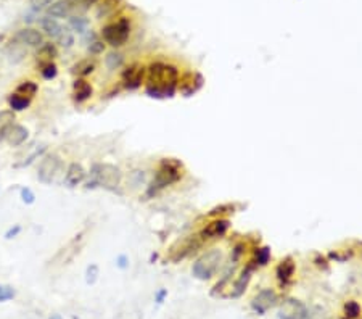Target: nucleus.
I'll list each match as a JSON object with an SVG mask.
<instances>
[{
	"instance_id": "e433bc0d",
	"label": "nucleus",
	"mask_w": 362,
	"mask_h": 319,
	"mask_svg": "<svg viewBox=\"0 0 362 319\" xmlns=\"http://www.w3.org/2000/svg\"><path fill=\"white\" fill-rule=\"evenodd\" d=\"M55 0H31V5L34 10H42V8H49Z\"/></svg>"
},
{
	"instance_id": "4468645a",
	"label": "nucleus",
	"mask_w": 362,
	"mask_h": 319,
	"mask_svg": "<svg viewBox=\"0 0 362 319\" xmlns=\"http://www.w3.org/2000/svg\"><path fill=\"white\" fill-rule=\"evenodd\" d=\"M92 95H93V89L90 86V82L84 78H76L73 82V100L76 103H84Z\"/></svg>"
},
{
	"instance_id": "72a5a7b5",
	"label": "nucleus",
	"mask_w": 362,
	"mask_h": 319,
	"mask_svg": "<svg viewBox=\"0 0 362 319\" xmlns=\"http://www.w3.org/2000/svg\"><path fill=\"white\" fill-rule=\"evenodd\" d=\"M269 258H271L269 248H259L258 251H256V265H259V266L268 265Z\"/></svg>"
},
{
	"instance_id": "dca6fc26",
	"label": "nucleus",
	"mask_w": 362,
	"mask_h": 319,
	"mask_svg": "<svg viewBox=\"0 0 362 319\" xmlns=\"http://www.w3.org/2000/svg\"><path fill=\"white\" fill-rule=\"evenodd\" d=\"M85 176H87V171L84 170L82 165L71 163L64 173V184L68 187H78L79 184L85 181Z\"/></svg>"
},
{
	"instance_id": "bb28decb",
	"label": "nucleus",
	"mask_w": 362,
	"mask_h": 319,
	"mask_svg": "<svg viewBox=\"0 0 362 319\" xmlns=\"http://www.w3.org/2000/svg\"><path fill=\"white\" fill-rule=\"evenodd\" d=\"M39 71H41V76L45 81H52L58 76V67H56L55 61H47L39 65Z\"/></svg>"
},
{
	"instance_id": "393cba45",
	"label": "nucleus",
	"mask_w": 362,
	"mask_h": 319,
	"mask_svg": "<svg viewBox=\"0 0 362 319\" xmlns=\"http://www.w3.org/2000/svg\"><path fill=\"white\" fill-rule=\"evenodd\" d=\"M250 279H251V268H246L243 273H242V276L238 277V280L235 282L234 290H232L231 295H232V297H240V295L245 292V289H246V285H248Z\"/></svg>"
},
{
	"instance_id": "a211bd4d",
	"label": "nucleus",
	"mask_w": 362,
	"mask_h": 319,
	"mask_svg": "<svg viewBox=\"0 0 362 319\" xmlns=\"http://www.w3.org/2000/svg\"><path fill=\"white\" fill-rule=\"evenodd\" d=\"M202 86V78L195 73H187L182 78H179L177 89L184 93V95H192L193 92L198 90V87Z\"/></svg>"
},
{
	"instance_id": "c756f323",
	"label": "nucleus",
	"mask_w": 362,
	"mask_h": 319,
	"mask_svg": "<svg viewBox=\"0 0 362 319\" xmlns=\"http://www.w3.org/2000/svg\"><path fill=\"white\" fill-rule=\"evenodd\" d=\"M345 316L348 317V319H356V317H359L360 316V306H359V303L357 302H348L346 305H345Z\"/></svg>"
},
{
	"instance_id": "a878e982",
	"label": "nucleus",
	"mask_w": 362,
	"mask_h": 319,
	"mask_svg": "<svg viewBox=\"0 0 362 319\" xmlns=\"http://www.w3.org/2000/svg\"><path fill=\"white\" fill-rule=\"evenodd\" d=\"M24 45L21 44H18V42H13L8 45V49H7V57L8 60H10L12 63H18V61H21L24 58Z\"/></svg>"
},
{
	"instance_id": "58836bf2",
	"label": "nucleus",
	"mask_w": 362,
	"mask_h": 319,
	"mask_svg": "<svg viewBox=\"0 0 362 319\" xmlns=\"http://www.w3.org/2000/svg\"><path fill=\"white\" fill-rule=\"evenodd\" d=\"M166 297H168V290H166V289H159L158 292H156V295H155V302H156L158 305H163L164 300H166Z\"/></svg>"
},
{
	"instance_id": "0eeeda50",
	"label": "nucleus",
	"mask_w": 362,
	"mask_h": 319,
	"mask_svg": "<svg viewBox=\"0 0 362 319\" xmlns=\"http://www.w3.org/2000/svg\"><path fill=\"white\" fill-rule=\"evenodd\" d=\"M205 243L203 237L200 236V234H196V236H190L184 240H179L176 245L171 247L169 250V260L171 261H180V260H184L187 258L190 253H193L195 250H198L200 247H202Z\"/></svg>"
},
{
	"instance_id": "f3484780",
	"label": "nucleus",
	"mask_w": 362,
	"mask_h": 319,
	"mask_svg": "<svg viewBox=\"0 0 362 319\" xmlns=\"http://www.w3.org/2000/svg\"><path fill=\"white\" fill-rule=\"evenodd\" d=\"M228 229V221L227 219H214L208 224V226L200 232V236L203 237V240H209V239H217L225 234V231Z\"/></svg>"
},
{
	"instance_id": "cd10ccee",
	"label": "nucleus",
	"mask_w": 362,
	"mask_h": 319,
	"mask_svg": "<svg viewBox=\"0 0 362 319\" xmlns=\"http://www.w3.org/2000/svg\"><path fill=\"white\" fill-rule=\"evenodd\" d=\"M70 24H71V27L76 33H81V34L87 31V27H89V21L85 20V18H82V16H73V18H70Z\"/></svg>"
},
{
	"instance_id": "5701e85b",
	"label": "nucleus",
	"mask_w": 362,
	"mask_h": 319,
	"mask_svg": "<svg viewBox=\"0 0 362 319\" xmlns=\"http://www.w3.org/2000/svg\"><path fill=\"white\" fill-rule=\"evenodd\" d=\"M13 123H15V111L12 110L0 111V142H4L7 131Z\"/></svg>"
},
{
	"instance_id": "ddd939ff",
	"label": "nucleus",
	"mask_w": 362,
	"mask_h": 319,
	"mask_svg": "<svg viewBox=\"0 0 362 319\" xmlns=\"http://www.w3.org/2000/svg\"><path fill=\"white\" fill-rule=\"evenodd\" d=\"M27 137H29V131H27V127L23 126V124L13 123L10 127H8L4 142H7L8 145H12V147H20L26 142Z\"/></svg>"
},
{
	"instance_id": "c85d7f7f",
	"label": "nucleus",
	"mask_w": 362,
	"mask_h": 319,
	"mask_svg": "<svg viewBox=\"0 0 362 319\" xmlns=\"http://www.w3.org/2000/svg\"><path fill=\"white\" fill-rule=\"evenodd\" d=\"M105 61H107V67L110 70H116V68L122 67V61H124V58H122L121 53L111 52V53H108V57H107V60H105Z\"/></svg>"
},
{
	"instance_id": "423d86ee",
	"label": "nucleus",
	"mask_w": 362,
	"mask_h": 319,
	"mask_svg": "<svg viewBox=\"0 0 362 319\" xmlns=\"http://www.w3.org/2000/svg\"><path fill=\"white\" fill-rule=\"evenodd\" d=\"M221 258H222V255H221V251H219V250L208 251L206 255H203L193 265V268H192L193 276L198 277V279H202V280H206L209 277H213L214 273L217 271V268H219Z\"/></svg>"
},
{
	"instance_id": "79ce46f5",
	"label": "nucleus",
	"mask_w": 362,
	"mask_h": 319,
	"mask_svg": "<svg viewBox=\"0 0 362 319\" xmlns=\"http://www.w3.org/2000/svg\"><path fill=\"white\" fill-rule=\"evenodd\" d=\"M49 319H63V317H61L60 314H53V316H50Z\"/></svg>"
},
{
	"instance_id": "b1692460",
	"label": "nucleus",
	"mask_w": 362,
	"mask_h": 319,
	"mask_svg": "<svg viewBox=\"0 0 362 319\" xmlns=\"http://www.w3.org/2000/svg\"><path fill=\"white\" fill-rule=\"evenodd\" d=\"M39 90V86H37V82L31 81V79H26V81H21L20 84L16 86V93H20V95H24V97H29V99H34V95Z\"/></svg>"
},
{
	"instance_id": "1a4fd4ad",
	"label": "nucleus",
	"mask_w": 362,
	"mask_h": 319,
	"mask_svg": "<svg viewBox=\"0 0 362 319\" xmlns=\"http://www.w3.org/2000/svg\"><path fill=\"white\" fill-rule=\"evenodd\" d=\"M145 76H147V67H144V65L140 63H132L122 70L121 82L127 90H136L144 84Z\"/></svg>"
},
{
	"instance_id": "6ab92c4d",
	"label": "nucleus",
	"mask_w": 362,
	"mask_h": 319,
	"mask_svg": "<svg viewBox=\"0 0 362 319\" xmlns=\"http://www.w3.org/2000/svg\"><path fill=\"white\" fill-rule=\"evenodd\" d=\"M7 102H8V107H10L12 111H24L29 108L32 99L20 95V93H16V92H12L10 95L7 97Z\"/></svg>"
},
{
	"instance_id": "39448f33",
	"label": "nucleus",
	"mask_w": 362,
	"mask_h": 319,
	"mask_svg": "<svg viewBox=\"0 0 362 319\" xmlns=\"http://www.w3.org/2000/svg\"><path fill=\"white\" fill-rule=\"evenodd\" d=\"M41 27H42V31H45V34L50 36L52 41H55L58 45L64 47V49L73 47V44H74L73 33L70 31V27L60 24L58 20H55V18H50V16L42 18Z\"/></svg>"
},
{
	"instance_id": "7ed1b4c3",
	"label": "nucleus",
	"mask_w": 362,
	"mask_h": 319,
	"mask_svg": "<svg viewBox=\"0 0 362 319\" xmlns=\"http://www.w3.org/2000/svg\"><path fill=\"white\" fill-rule=\"evenodd\" d=\"M122 173L119 168L108 165V163H97L92 166L90 170V181L87 182L85 187H103V189L108 190H116L118 185L121 184Z\"/></svg>"
},
{
	"instance_id": "c9c22d12",
	"label": "nucleus",
	"mask_w": 362,
	"mask_h": 319,
	"mask_svg": "<svg viewBox=\"0 0 362 319\" xmlns=\"http://www.w3.org/2000/svg\"><path fill=\"white\" fill-rule=\"evenodd\" d=\"M103 49H105L103 41H93V42H90V45L87 47V50H89L92 55H98V53H102Z\"/></svg>"
},
{
	"instance_id": "2eb2a0df",
	"label": "nucleus",
	"mask_w": 362,
	"mask_h": 319,
	"mask_svg": "<svg viewBox=\"0 0 362 319\" xmlns=\"http://www.w3.org/2000/svg\"><path fill=\"white\" fill-rule=\"evenodd\" d=\"M73 0H55V2L47 8V16L60 20V18H68L74 8Z\"/></svg>"
},
{
	"instance_id": "473e14b6",
	"label": "nucleus",
	"mask_w": 362,
	"mask_h": 319,
	"mask_svg": "<svg viewBox=\"0 0 362 319\" xmlns=\"http://www.w3.org/2000/svg\"><path fill=\"white\" fill-rule=\"evenodd\" d=\"M20 197H21L23 203H26V205H32L36 202V194L29 189V187H21Z\"/></svg>"
},
{
	"instance_id": "ea45409f",
	"label": "nucleus",
	"mask_w": 362,
	"mask_h": 319,
	"mask_svg": "<svg viewBox=\"0 0 362 319\" xmlns=\"http://www.w3.org/2000/svg\"><path fill=\"white\" fill-rule=\"evenodd\" d=\"M74 5H82V7H90L93 5L95 2H98V0H73Z\"/></svg>"
},
{
	"instance_id": "6e6552de",
	"label": "nucleus",
	"mask_w": 362,
	"mask_h": 319,
	"mask_svg": "<svg viewBox=\"0 0 362 319\" xmlns=\"http://www.w3.org/2000/svg\"><path fill=\"white\" fill-rule=\"evenodd\" d=\"M63 166L61 158L56 153H49L42 158V162L39 165V171H37V179L42 184H52L55 181L56 173L60 171V168Z\"/></svg>"
},
{
	"instance_id": "4c0bfd02",
	"label": "nucleus",
	"mask_w": 362,
	"mask_h": 319,
	"mask_svg": "<svg viewBox=\"0 0 362 319\" xmlns=\"http://www.w3.org/2000/svg\"><path fill=\"white\" fill-rule=\"evenodd\" d=\"M20 232H21V226H20V224H15V226H12L10 229L5 232V239H7V240H12V239H15Z\"/></svg>"
},
{
	"instance_id": "a19ab883",
	"label": "nucleus",
	"mask_w": 362,
	"mask_h": 319,
	"mask_svg": "<svg viewBox=\"0 0 362 319\" xmlns=\"http://www.w3.org/2000/svg\"><path fill=\"white\" fill-rule=\"evenodd\" d=\"M116 263H118V266L121 268V269H126L127 268V257H124V255H121L118 260H116Z\"/></svg>"
},
{
	"instance_id": "9d476101",
	"label": "nucleus",
	"mask_w": 362,
	"mask_h": 319,
	"mask_svg": "<svg viewBox=\"0 0 362 319\" xmlns=\"http://www.w3.org/2000/svg\"><path fill=\"white\" fill-rule=\"evenodd\" d=\"M280 319H306L308 317V308L297 298H287L280 305L279 309Z\"/></svg>"
},
{
	"instance_id": "f257e3e1",
	"label": "nucleus",
	"mask_w": 362,
	"mask_h": 319,
	"mask_svg": "<svg viewBox=\"0 0 362 319\" xmlns=\"http://www.w3.org/2000/svg\"><path fill=\"white\" fill-rule=\"evenodd\" d=\"M179 71L176 67L164 61H153L147 68V95L153 99L173 97L177 90Z\"/></svg>"
},
{
	"instance_id": "20e7f679",
	"label": "nucleus",
	"mask_w": 362,
	"mask_h": 319,
	"mask_svg": "<svg viewBox=\"0 0 362 319\" xmlns=\"http://www.w3.org/2000/svg\"><path fill=\"white\" fill-rule=\"evenodd\" d=\"M130 36V21L127 18H119L102 29V41L111 47L124 45Z\"/></svg>"
},
{
	"instance_id": "f704fd0d",
	"label": "nucleus",
	"mask_w": 362,
	"mask_h": 319,
	"mask_svg": "<svg viewBox=\"0 0 362 319\" xmlns=\"http://www.w3.org/2000/svg\"><path fill=\"white\" fill-rule=\"evenodd\" d=\"M45 150H47L45 147H42L41 150H36V152H34V153H32L31 156H27V158L24 160V162H23V163H18V165H15V168H24V166H29V165H31V163L34 162V160H36V158H39V156H41V155H42V153L45 152Z\"/></svg>"
},
{
	"instance_id": "7c9ffc66",
	"label": "nucleus",
	"mask_w": 362,
	"mask_h": 319,
	"mask_svg": "<svg viewBox=\"0 0 362 319\" xmlns=\"http://www.w3.org/2000/svg\"><path fill=\"white\" fill-rule=\"evenodd\" d=\"M15 295H16V292H15V289H13V287L0 284V303L10 302V300L15 298Z\"/></svg>"
},
{
	"instance_id": "aec40b11",
	"label": "nucleus",
	"mask_w": 362,
	"mask_h": 319,
	"mask_svg": "<svg viewBox=\"0 0 362 319\" xmlns=\"http://www.w3.org/2000/svg\"><path fill=\"white\" fill-rule=\"evenodd\" d=\"M95 71V60L92 58H85V60H81L76 65H73L71 68V73L76 74L78 78H87L89 74H92Z\"/></svg>"
},
{
	"instance_id": "2f4dec72",
	"label": "nucleus",
	"mask_w": 362,
	"mask_h": 319,
	"mask_svg": "<svg viewBox=\"0 0 362 319\" xmlns=\"http://www.w3.org/2000/svg\"><path fill=\"white\" fill-rule=\"evenodd\" d=\"M98 277V266L97 265H90L85 269V282L87 284H95V280Z\"/></svg>"
},
{
	"instance_id": "f8f14e48",
	"label": "nucleus",
	"mask_w": 362,
	"mask_h": 319,
	"mask_svg": "<svg viewBox=\"0 0 362 319\" xmlns=\"http://www.w3.org/2000/svg\"><path fill=\"white\" fill-rule=\"evenodd\" d=\"M15 42L21 44L24 47H41L44 45V34L39 29H34V27H24L20 29L15 34Z\"/></svg>"
},
{
	"instance_id": "412c9836",
	"label": "nucleus",
	"mask_w": 362,
	"mask_h": 319,
	"mask_svg": "<svg viewBox=\"0 0 362 319\" xmlns=\"http://www.w3.org/2000/svg\"><path fill=\"white\" fill-rule=\"evenodd\" d=\"M56 57H58V49H56L55 44H44L39 47V52H37V61H39V65L53 61Z\"/></svg>"
},
{
	"instance_id": "9b49d317",
	"label": "nucleus",
	"mask_w": 362,
	"mask_h": 319,
	"mask_svg": "<svg viewBox=\"0 0 362 319\" xmlns=\"http://www.w3.org/2000/svg\"><path fill=\"white\" fill-rule=\"evenodd\" d=\"M275 302H277V294H275L272 289H264L253 298L251 308L254 313L264 314L268 309H271L275 305Z\"/></svg>"
},
{
	"instance_id": "f03ea898",
	"label": "nucleus",
	"mask_w": 362,
	"mask_h": 319,
	"mask_svg": "<svg viewBox=\"0 0 362 319\" xmlns=\"http://www.w3.org/2000/svg\"><path fill=\"white\" fill-rule=\"evenodd\" d=\"M184 166L176 158H163L158 166V171L148 187V195H156L164 187L173 185L177 181L182 179Z\"/></svg>"
},
{
	"instance_id": "4be33fe9",
	"label": "nucleus",
	"mask_w": 362,
	"mask_h": 319,
	"mask_svg": "<svg viewBox=\"0 0 362 319\" xmlns=\"http://www.w3.org/2000/svg\"><path fill=\"white\" fill-rule=\"evenodd\" d=\"M294 274V263L291 260H285L277 266V277L280 282H288Z\"/></svg>"
}]
</instances>
